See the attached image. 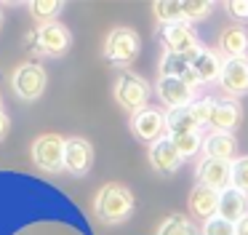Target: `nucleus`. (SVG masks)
I'll return each mask as SVG.
<instances>
[{
  "instance_id": "f257e3e1",
  "label": "nucleus",
  "mask_w": 248,
  "mask_h": 235,
  "mask_svg": "<svg viewBox=\"0 0 248 235\" xmlns=\"http://www.w3.org/2000/svg\"><path fill=\"white\" fill-rule=\"evenodd\" d=\"M96 217L102 219L104 224H120L134 214V195H131L128 187L123 185H104L96 195Z\"/></svg>"
},
{
  "instance_id": "f03ea898",
  "label": "nucleus",
  "mask_w": 248,
  "mask_h": 235,
  "mask_svg": "<svg viewBox=\"0 0 248 235\" xmlns=\"http://www.w3.org/2000/svg\"><path fill=\"white\" fill-rule=\"evenodd\" d=\"M64 144L59 134H43L32 142V160L43 171H59L64 168Z\"/></svg>"
},
{
  "instance_id": "7ed1b4c3",
  "label": "nucleus",
  "mask_w": 248,
  "mask_h": 235,
  "mask_svg": "<svg viewBox=\"0 0 248 235\" xmlns=\"http://www.w3.org/2000/svg\"><path fill=\"white\" fill-rule=\"evenodd\" d=\"M46 83H48L46 69L40 67L38 62H27L14 72V91H16V96L24 101L40 99L43 91H46Z\"/></svg>"
},
{
  "instance_id": "20e7f679",
  "label": "nucleus",
  "mask_w": 248,
  "mask_h": 235,
  "mask_svg": "<svg viewBox=\"0 0 248 235\" xmlns=\"http://www.w3.org/2000/svg\"><path fill=\"white\" fill-rule=\"evenodd\" d=\"M139 53V35L128 27H118L107 35L104 43V59L112 64H128Z\"/></svg>"
},
{
  "instance_id": "39448f33",
  "label": "nucleus",
  "mask_w": 248,
  "mask_h": 235,
  "mask_svg": "<svg viewBox=\"0 0 248 235\" xmlns=\"http://www.w3.org/2000/svg\"><path fill=\"white\" fill-rule=\"evenodd\" d=\"M147 96H150V85H147L139 75L125 72V75H120V78H118V85H115V99H118L125 110L134 112V115L144 110Z\"/></svg>"
},
{
  "instance_id": "423d86ee",
  "label": "nucleus",
  "mask_w": 248,
  "mask_h": 235,
  "mask_svg": "<svg viewBox=\"0 0 248 235\" xmlns=\"http://www.w3.org/2000/svg\"><path fill=\"white\" fill-rule=\"evenodd\" d=\"M35 46H38V51L46 53V56H62V53L70 48V32H67V27L59 24V21H46V24H40L38 32H35Z\"/></svg>"
},
{
  "instance_id": "0eeeda50",
  "label": "nucleus",
  "mask_w": 248,
  "mask_h": 235,
  "mask_svg": "<svg viewBox=\"0 0 248 235\" xmlns=\"http://www.w3.org/2000/svg\"><path fill=\"white\" fill-rule=\"evenodd\" d=\"M163 46H166V53H179V56H195L200 51L198 37L184 21L163 27Z\"/></svg>"
},
{
  "instance_id": "6e6552de",
  "label": "nucleus",
  "mask_w": 248,
  "mask_h": 235,
  "mask_svg": "<svg viewBox=\"0 0 248 235\" xmlns=\"http://www.w3.org/2000/svg\"><path fill=\"white\" fill-rule=\"evenodd\" d=\"M157 96L163 104H168L171 110L179 107H189L195 99V88L192 83H187L184 78H160L157 80Z\"/></svg>"
},
{
  "instance_id": "1a4fd4ad",
  "label": "nucleus",
  "mask_w": 248,
  "mask_h": 235,
  "mask_svg": "<svg viewBox=\"0 0 248 235\" xmlns=\"http://www.w3.org/2000/svg\"><path fill=\"white\" fill-rule=\"evenodd\" d=\"M198 179L203 187H211L216 192H224L227 187H232V163L224 160H211L205 158L198 166Z\"/></svg>"
},
{
  "instance_id": "9d476101",
  "label": "nucleus",
  "mask_w": 248,
  "mask_h": 235,
  "mask_svg": "<svg viewBox=\"0 0 248 235\" xmlns=\"http://www.w3.org/2000/svg\"><path fill=\"white\" fill-rule=\"evenodd\" d=\"M131 128H134V134L139 139L155 144L157 139H163V131H166V115H163L160 110H150V107H144L141 112L134 115Z\"/></svg>"
},
{
  "instance_id": "9b49d317",
  "label": "nucleus",
  "mask_w": 248,
  "mask_h": 235,
  "mask_svg": "<svg viewBox=\"0 0 248 235\" xmlns=\"http://www.w3.org/2000/svg\"><path fill=\"white\" fill-rule=\"evenodd\" d=\"M91 163H93L91 144H88L86 139H80V136L67 139V144H64V168L70 171V174H75V176H83L88 168H91Z\"/></svg>"
},
{
  "instance_id": "f8f14e48",
  "label": "nucleus",
  "mask_w": 248,
  "mask_h": 235,
  "mask_svg": "<svg viewBox=\"0 0 248 235\" xmlns=\"http://www.w3.org/2000/svg\"><path fill=\"white\" fill-rule=\"evenodd\" d=\"M221 88L232 96L248 94V59H227L224 67H221V78H219Z\"/></svg>"
},
{
  "instance_id": "ddd939ff",
  "label": "nucleus",
  "mask_w": 248,
  "mask_h": 235,
  "mask_svg": "<svg viewBox=\"0 0 248 235\" xmlns=\"http://www.w3.org/2000/svg\"><path fill=\"white\" fill-rule=\"evenodd\" d=\"M182 160L184 158L179 155V150H176V144H173L171 136L157 139L150 147V163L155 166V171H160V174H173Z\"/></svg>"
},
{
  "instance_id": "4468645a",
  "label": "nucleus",
  "mask_w": 248,
  "mask_h": 235,
  "mask_svg": "<svg viewBox=\"0 0 248 235\" xmlns=\"http://www.w3.org/2000/svg\"><path fill=\"white\" fill-rule=\"evenodd\" d=\"M219 217L232 224H240L248 217V195L235 187H227L224 192H219Z\"/></svg>"
},
{
  "instance_id": "2eb2a0df",
  "label": "nucleus",
  "mask_w": 248,
  "mask_h": 235,
  "mask_svg": "<svg viewBox=\"0 0 248 235\" xmlns=\"http://www.w3.org/2000/svg\"><path fill=\"white\" fill-rule=\"evenodd\" d=\"M221 67H224V62H219V56H216L214 51L200 48V51L192 56L189 72L195 75V80H198V83H211V80L221 78Z\"/></svg>"
},
{
  "instance_id": "dca6fc26",
  "label": "nucleus",
  "mask_w": 248,
  "mask_h": 235,
  "mask_svg": "<svg viewBox=\"0 0 248 235\" xmlns=\"http://www.w3.org/2000/svg\"><path fill=\"white\" fill-rule=\"evenodd\" d=\"M189 211L198 219H214L216 211H219V192L211 190V187L198 185L192 192H189Z\"/></svg>"
},
{
  "instance_id": "f3484780",
  "label": "nucleus",
  "mask_w": 248,
  "mask_h": 235,
  "mask_svg": "<svg viewBox=\"0 0 248 235\" xmlns=\"http://www.w3.org/2000/svg\"><path fill=\"white\" fill-rule=\"evenodd\" d=\"M203 123L192 115L189 107H179V110H168L166 115V131L168 136H184V134H200Z\"/></svg>"
},
{
  "instance_id": "a211bd4d",
  "label": "nucleus",
  "mask_w": 248,
  "mask_h": 235,
  "mask_svg": "<svg viewBox=\"0 0 248 235\" xmlns=\"http://www.w3.org/2000/svg\"><path fill=\"white\" fill-rule=\"evenodd\" d=\"M203 150H205V158L230 163V160L235 158V136H232V134L214 131L211 136L203 139Z\"/></svg>"
},
{
  "instance_id": "6ab92c4d",
  "label": "nucleus",
  "mask_w": 248,
  "mask_h": 235,
  "mask_svg": "<svg viewBox=\"0 0 248 235\" xmlns=\"http://www.w3.org/2000/svg\"><path fill=\"white\" fill-rule=\"evenodd\" d=\"M237 118H240V107L235 101H214L211 115H208V126H214V131L230 134V128L237 123Z\"/></svg>"
},
{
  "instance_id": "aec40b11",
  "label": "nucleus",
  "mask_w": 248,
  "mask_h": 235,
  "mask_svg": "<svg viewBox=\"0 0 248 235\" xmlns=\"http://www.w3.org/2000/svg\"><path fill=\"white\" fill-rule=\"evenodd\" d=\"M219 48H221V53H224L227 59L246 56V51H248V32L243 30V27H230V30H224V35H221V40H219Z\"/></svg>"
},
{
  "instance_id": "412c9836",
  "label": "nucleus",
  "mask_w": 248,
  "mask_h": 235,
  "mask_svg": "<svg viewBox=\"0 0 248 235\" xmlns=\"http://www.w3.org/2000/svg\"><path fill=\"white\" fill-rule=\"evenodd\" d=\"M192 56H179V53H166L160 62V75L163 78H187Z\"/></svg>"
},
{
  "instance_id": "4be33fe9",
  "label": "nucleus",
  "mask_w": 248,
  "mask_h": 235,
  "mask_svg": "<svg viewBox=\"0 0 248 235\" xmlns=\"http://www.w3.org/2000/svg\"><path fill=\"white\" fill-rule=\"evenodd\" d=\"M157 235H195V227H192V222H189L187 217L173 214V217H168L166 222L160 224Z\"/></svg>"
},
{
  "instance_id": "5701e85b",
  "label": "nucleus",
  "mask_w": 248,
  "mask_h": 235,
  "mask_svg": "<svg viewBox=\"0 0 248 235\" xmlns=\"http://www.w3.org/2000/svg\"><path fill=\"white\" fill-rule=\"evenodd\" d=\"M30 11H32L35 19H40V24H46V21H54V16L62 11V3H56V0H35V3H30Z\"/></svg>"
},
{
  "instance_id": "b1692460",
  "label": "nucleus",
  "mask_w": 248,
  "mask_h": 235,
  "mask_svg": "<svg viewBox=\"0 0 248 235\" xmlns=\"http://www.w3.org/2000/svg\"><path fill=\"white\" fill-rule=\"evenodd\" d=\"M155 14H157L163 27L176 24L182 19V3H166V0H160V3H155Z\"/></svg>"
},
{
  "instance_id": "393cba45",
  "label": "nucleus",
  "mask_w": 248,
  "mask_h": 235,
  "mask_svg": "<svg viewBox=\"0 0 248 235\" xmlns=\"http://www.w3.org/2000/svg\"><path fill=\"white\" fill-rule=\"evenodd\" d=\"M173 144H176L179 155L182 158H189V155H195L200 147H203V139H200V134H184V136H171Z\"/></svg>"
},
{
  "instance_id": "a878e982",
  "label": "nucleus",
  "mask_w": 248,
  "mask_h": 235,
  "mask_svg": "<svg viewBox=\"0 0 248 235\" xmlns=\"http://www.w3.org/2000/svg\"><path fill=\"white\" fill-rule=\"evenodd\" d=\"M232 187L248 195V155L232 163Z\"/></svg>"
},
{
  "instance_id": "bb28decb",
  "label": "nucleus",
  "mask_w": 248,
  "mask_h": 235,
  "mask_svg": "<svg viewBox=\"0 0 248 235\" xmlns=\"http://www.w3.org/2000/svg\"><path fill=\"white\" fill-rule=\"evenodd\" d=\"M211 11V3H205V0H192V3H182V19L187 21H198L203 19L205 14Z\"/></svg>"
},
{
  "instance_id": "cd10ccee",
  "label": "nucleus",
  "mask_w": 248,
  "mask_h": 235,
  "mask_svg": "<svg viewBox=\"0 0 248 235\" xmlns=\"http://www.w3.org/2000/svg\"><path fill=\"white\" fill-rule=\"evenodd\" d=\"M203 235H235V224L227 222V219H221L219 214H216L214 219H208V222H205Z\"/></svg>"
},
{
  "instance_id": "c85d7f7f",
  "label": "nucleus",
  "mask_w": 248,
  "mask_h": 235,
  "mask_svg": "<svg viewBox=\"0 0 248 235\" xmlns=\"http://www.w3.org/2000/svg\"><path fill=\"white\" fill-rule=\"evenodd\" d=\"M216 99H200V101H192L189 104V110H192V115L198 118L200 123H208V115H211V107H214Z\"/></svg>"
},
{
  "instance_id": "c756f323",
  "label": "nucleus",
  "mask_w": 248,
  "mask_h": 235,
  "mask_svg": "<svg viewBox=\"0 0 248 235\" xmlns=\"http://www.w3.org/2000/svg\"><path fill=\"white\" fill-rule=\"evenodd\" d=\"M227 11L232 14V19L248 21V0H230V3H227Z\"/></svg>"
},
{
  "instance_id": "7c9ffc66",
  "label": "nucleus",
  "mask_w": 248,
  "mask_h": 235,
  "mask_svg": "<svg viewBox=\"0 0 248 235\" xmlns=\"http://www.w3.org/2000/svg\"><path fill=\"white\" fill-rule=\"evenodd\" d=\"M8 128H11V118H8L6 112L0 110V139H3V136L8 134Z\"/></svg>"
},
{
  "instance_id": "2f4dec72",
  "label": "nucleus",
  "mask_w": 248,
  "mask_h": 235,
  "mask_svg": "<svg viewBox=\"0 0 248 235\" xmlns=\"http://www.w3.org/2000/svg\"><path fill=\"white\" fill-rule=\"evenodd\" d=\"M235 235H248V217L240 224H235Z\"/></svg>"
},
{
  "instance_id": "473e14b6",
  "label": "nucleus",
  "mask_w": 248,
  "mask_h": 235,
  "mask_svg": "<svg viewBox=\"0 0 248 235\" xmlns=\"http://www.w3.org/2000/svg\"><path fill=\"white\" fill-rule=\"evenodd\" d=\"M0 104H3V99H0Z\"/></svg>"
}]
</instances>
